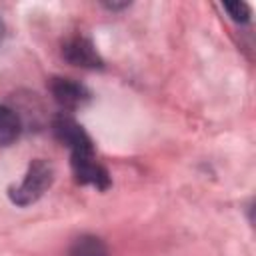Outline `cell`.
<instances>
[{
  "label": "cell",
  "mask_w": 256,
  "mask_h": 256,
  "mask_svg": "<svg viewBox=\"0 0 256 256\" xmlns=\"http://www.w3.org/2000/svg\"><path fill=\"white\" fill-rule=\"evenodd\" d=\"M50 92L60 106L70 108V110L82 106L90 98V92L84 84H80L72 78H60V76L50 80Z\"/></svg>",
  "instance_id": "277c9868"
},
{
  "label": "cell",
  "mask_w": 256,
  "mask_h": 256,
  "mask_svg": "<svg viewBox=\"0 0 256 256\" xmlns=\"http://www.w3.org/2000/svg\"><path fill=\"white\" fill-rule=\"evenodd\" d=\"M54 182V168L46 160H34L28 166V172L20 186L10 188V200L18 206H28L42 198V194Z\"/></svg>",
  "instance_id": "6da1fadb"
},
{
  "label": "cell",
  "mask_w": 256,
  "mask_h": 256,
  "mask_svg": "<svg viewBox=\"0 0 256 256\" xmlns=\"http://www.w3.org/2000/svg\"><path fill=\"white\" fill-rule=\"evenodd\" d=\"M224 10L236 22H248L250 20V14H252V10H250V6L246 2H226L224 4Z\"/></svg>",
  "instance_id": "ba28073f"
},
{
  "label": "cell",
  "mask_w": 256,
  "mask_h": 256,
  "mask_svg": "<svg viewBox=\"0 0 256 256\" xmlns=\"http://www.w3.org/2000/svg\"><path fill=\"white\" fill-rule=\"evenodd\" d=\"M72 170H74L76 182H80V184H92L100 190H106L110 186V176H108L106 168L102 164H98L94 158L74 160Z\"/></svg>",
  "instance_id": "5b68a950"
},
{
  "label": "cell",
  "mask_w": 256,
  "mask_h": 256,
  "mask_svg": "<svg viewBox=\"0 0 256 256\" xmlns=\"http://www.w3.org/2000/svg\"><path fill=\"white\" fill-rule=\"evenodd\" d=\"M20 128H22V126H20L18 114H16L12 108L0 104V146L12 144V142L18 138Z\"/></svg>",
  "instance_id": "8992f818"
},
{
  "label": "cell",
  "mask_w": 256,
  "mask_h": 256,
  "mask_svg": "<svg viewBox=\"0 0 256 256\" xmlns=\"http://www.w3.org/2000/svg\"><path fill=\"white\" fill-rule=\"evenodd\" d=\"M52 130L56 134V138L66 144L72 152V162L74 160H86V158H94V144L90 140V136L86 134V130L68 114H58L52 122Z\"/></svg>",
  "instance_id": "7a4b0ae2"
},
{
  "label": "cell",
  "mask_w": 256,
  "mask_h": 256,
  "mask_svg": "<svg viewBox=\"0 0 256 256\" xmlns=\"http://www.w3.org/2000/svg\"><path fill=\"white\" fill-rule=\"evenodd\" d=\"M2 40H4V22L0 18V44H2Z\"/></svg>",
  "instance_id": "9c48e42d"
},
{
  "label": "cell",
  "mask_w": 256,
  "mask_h": 256,
  "mask_svg": "<svg viewBox=\"0 0 256 256\" xmlns=\"http://www.w3.org/2000/svg\"><path fill=\"white\" fill-rule=\"evenodd\" d=\"M62 56L72 66H80V68H102L104 66L94 44L82 36H74L66 40L62 46Z\"/></svg>",
  "instance_id": "3957f363"
},
{
  "label": "cell",
  "mask_w": 256,
  "mask_h": 256,
  "mask_svg": "<svg viewBox=\"0 0 256 256\" xmlns=\"http://www.w3.org/2000/svg\"><path fill=\"white\" fill-rule=\"evenodd\" d=\"M68 256H108V248L98 236L84 234L72 242Z\"/></svg>",
  "instance_id": "52a82bcc"
}]
</instances>
